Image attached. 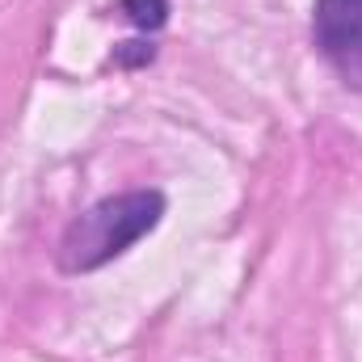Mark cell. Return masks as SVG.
<instances>
[{"mask_svg": "<svg viewBox=\"0 0 362 362\" xmlns=\"http://www.w3.org/2000/svg\"><path fill=\"white\" fill-rule=\"evenodd\" d=\"M312 38L346 89H362V0H316Z\"/></svg>", "mask_w": 362, "mask_h": 362, "instance_id": "7a4b0ae2", "label": "cell"}, {"mask_svg": "<svg viewBox=\"0 0 362 362\" xmlns=\"http://www.w3.org/2000/svg\"><path fill=\"white\" fill-rule=\"evenodd\" d=\"M122 13L139 30H160L165 17H169V0H122Z\"/></svg>", "mask_w": 362, "mask_h": 362, "instance_id": "3957f363", "label": "cell"}, {"mask_svg": "<svg viewBox=\"0 0 362 362\" xmlns=\"http://www.w3.org/2000/svg\"><path fill=\"white\" fill-rule=\"evenodd\" d=\"M165 215V194L160 189H127L114 198H101L81 219L68 223L59 240V266L68 274L101 270L105 262L122 257L135 240H144Z\"/></svg>", "mask_w": 362, "mask_h": 362, "instance_id": "6da1fadb", "label": "cell"}]
</instances>
